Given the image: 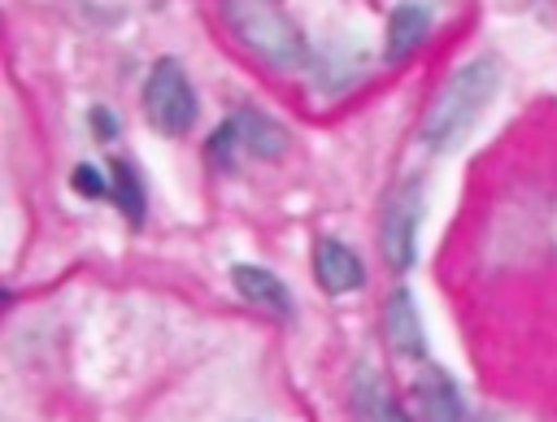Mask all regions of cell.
<instances>
[{
  "mask_svg": "<svg viewBox=\"0 0 557 422\" xmlns=\"http://www.w3.org/2000/svg\"><path fill=\"white\" fill-rule=\"evenodd\" d=\"M496 91H500L496 57L479 52V57L461 61L431 96V104L418 122V144L426 152H457L470 139V131L479 126V117L487 113V104L496 100Z\"/></svg>",
  "mask_w": 557,
  "mask_h": 422,
  "instance_id": "obj_1",
  "label": "cell"
},
{
  "mask_svg": "<svg viewBox=\"0 0 557 422\" xmlns=\"http://www.w3.org/2000/svg\"><path fill=\"white\" fill-rule=\"evenodd\" d=\"M222 17L231 35L270 70H305L313 61L300 26L287 17L278 0H222Z\"/></svg>",
  "mask_w": 557,
  "mask_h": 422,
  "instance_id": "obj_2",
  "label": "cell"
},
{
  "mask_svg": "<svg viewBox=\"0 0 557 422\" xmlns=\"http://www.w3.org/2000/svg\"><path fill=\"white\" fill-rule=\"evenodd\" d=\"M144 117L165 139H178V135H187L196 126L200 100H196V87H191L187 70L174 57H157L152 61V70L144 78Z\"/></svg>",
  "mask_w": 557,
  "mask_h": 422,
  "instance_id": "obj_3",
  "label": "cell"
},
{
  "mask_svg": "<svg viewBox=\"0 0 557 422\" xmlns=\"http://www.w3.org/2000/svg\"><path fill=\"white\" fill-rule=\"evenodd\" d=\"M418 222H422V183L409 178L400 183L387 204H383V222H379V244H383V261L405 274L418 261Z\"/></svg>",
  "mask_w": 557,
  "mask_h": 422,
  "instance_id": "obj_4",
  "label": "cell"
},
{
  "mask_svg": "<svg viewBox=\"0 0 557 422\" xmlns=\"http://www.w3.org/2000/svg\"><path fill=\"white\" fill-rule=\"evenodd\" d=\"M313 278L326 296H348L366 287V261L357 257L352 244L335 239V235H318L313 239Z\"/></svg>",
  "mask_w": 557,
  "mask_h": 422,
  "instance_id": "obj_5",
  "label": "cell"
},
{
  "mask_svg": "<svg viewBox=\"0 0 557 422\" xmlns=\"http://www.w3.org/2000/svg\"><path fill=\"white\" fill-rule=\"evenodd\" d=\"M383 339L396 357H409V361H422L426 357V335H422V318H418V300L413 291L400 283L387 291L383 300Z\"/></svg>",
  "mask_w": 557,
  "mask_h": 422,
  "instance_id": "obj_6",
  "label": "cell"
},
{
  "mask_svg": "<svg viewBox=\"0 0 557 422\" xmlns=\"http://www.w3.org/2000/svg\"><path fill=\"white\" fill-rule=\"evenodd\" d=\"M409 392H413V405H418L422 422H466L461 387H457V378L444 365H422L413 374Z\"/></svg>",
  "mask_w": 557,
  "mask_h": 422,
  "instance_id": "obj_7",
  "label": "cell"
},
{
  "mask_svg": "<svg viewBox=\"0 0 557 422\" xmlns=\"http://www.w3.org/2000/svg\"><path fill=\"white\" fill-rule=\"evenodd\" d=\"M431 26H435V9L426 0H400V4H392V13H387V39H383V61H392V65L409 61L426 44Z\"/></svg>",
  "mask_w": 557,
  "mask_h": 422,
  "instance_id": "obj_8",
  "label": "cell"
},
{
  "mask_svg": "<svg viewBox=\"0 0 557 422\" xmlns=\"http://www.w3.org/2000/svg\"><path fill=\"white\" fill-rule=\"evenodd\" d=\"M231 283H235V291H239L248 305L274 313L278 322H292L296 300H292L287 283H283L274 270H265V265H244V261H239V265H231Z\"/></svg>",
  "mask_w": 557,
  "mask_h": 422,
  "instance_id": "obj_9",
  "label": "cell"
},
{
  "mask_svg": "<svg viewBox=\"0 0 557 422\" xmlns=\"http://www.w3.org/2000/svg\"><path fill=\"white\" fill-rule=\"evenodd\" d=\"M231 126H235V139H239V152L257 157V161H274L287 152V126H278L265 109L257 104H239L231 113Z\"/></svg>",
  "mask_w": 557,
  "mask_h": 422,
  "instance_id": "obj_10",
  "label": "cell"
},
{
  "mask_svg": "<svg viewBox=\"0 0 557 422\" xmlns=\"http://www.w3.org/2000/svg\"><path fill=\"white\" fill-rule=\"evenodd\" d=\"M348 400H352L357 422H409L405 409L396 405V396L387 392L383 374L370 370V365H357V370H352V378H348Z\"/></svg>",
  "mask_w": 557,
  "mask_h": 422,
  "instance_id": "obj_11",
  "label": "cell"
},
{
  "mask_svg": "<svg viewBox=\"0 0 557 422\" xmlns=\"http://www.w3.org/2000/svg\"><path fill=\"white\" fill-rule=\"evenodd\" d=\"M109 165V178H113V204H117V213L131 222V226H144V218H148V196H144V174H139V165L135 161H126V157H113V161H104Z\"/></svg>",
  "mask_w": 557,
  "mask_h": 422,
  "instance_id": "obj_12",
  "label": "cell"
},
{
  "mask_svg": "<svg viewBox=\"0 0 557 422\" xmlns=\"http://www.w3.org/2000/svg\"><path fill=\"white\" fill-rule=\"evenodd\" d=\"M70 187H74L78 196H87V200H109V196H113V178H109V165H104V170H100V165H91V161L74 165V174H70Z\"/></svg>",
  "mask_w": 557,
  "mask_h": 422,
  "instance_id": "obj_13",
  "label": "cell"
},
{
  "mask_svg": "<svg viewBox=\"0 0 557 422\" xmlns=\"http://www.w3.org/2000/svg\"><path fill=\"white\" fill-rule=\"evenodd\" d=\"M235 152H239V139H235V126H231V117L209 135V144H205V161L213 165V170H231L235 165Z\"/></svg>",
  "mask_w": 557,
  "mask_h": 422,
  "instance_id": "obj_14",
  "label": "cell"
},
{
  "mask_svg": "<svg viewBox=\"0 0 557 422\" xmlns=\"http://www.w3.org/2000/svg\"><path fill=\"white\" fill-rule=\"evenodd\" d=\"M91 135H96L100 144H113V139L122 135V122H117V113H113L109 104H91Z\"/></svg>",
  "mask_w": 557,
  "mask_h": 422,
  "instance_id": "obj_15",
  "label": "cell"
}]
</instances>
